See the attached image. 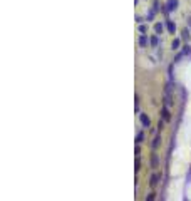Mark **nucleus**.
<instances>
[{
	"label": "nucleus",
	"instance_id": "16",
	"mask_svg": "<svg viewBox=\"0 0 191 201\" xmlns=\"http://www.w3.org/2000/svg\"><path fill=\"white\" fill-rule=\"evenodd\" d=\"M164 104H166V106H171V104H173V101H171V96H169V94H166V99H164Z\"/></svg>",
	"mask_w": 191,
	"mask_h": 201
},
{
	"label": "nucleus",
	"instance_id": "10",
	"mask_svg": "<svg viewBox=\"0 0 191 201\" xmlns=\"http://www.w3.org/2000/svg\"><path fill=\"white\" fill-rule=\"evenodd\" d=\"M180 44H181V40H180V39H174V40H173V47H171V49H173V50H178V49H180Z\"/></svg>",
	"mask_w": 191,
	"mask_h": 201
},
{
	"label": "nucleus",
	"instance_id": "13",
	"mask_svg": "<svg viewBox=\"0 0 191 201\" xmlns=\"http://www.w3.org/2000/svg\"><path fill=\"white\" fill-rule=\"evenodd\" d=\"M181 37H183V39H186V40H188V39H189V28H184V30L181 32Z\"/></svg>",
	"mask_w": 191,
	"mask_h": 201
},
{
	"label": "nucleus",
	"instance_id": "12",
	"mask_svg": "<svg viewBox=\"0 0 191 201\" xmlns=\"http://www.w3.org/2000/svg\"><path fill=\"white\" fill-rule=\"evenodd\" d=\"M183 54H184V55H189V54H191V46H188V44H186V46L183 47Z\"/></svg>",
	"mask_w": 191,
	"mask_h": 201
},
{
	"label": "nucleus",
	"instance_id": "14",
	"mask_svg": "<svg viewBox=\"0 0 191 201\" xmlns=\"http://www.w3.org/2000/svg\"><path fill=\"white\" fill-rule=\"evenodd\" d=\"M149 44H151L153 47H158V37H156V35L151 37V39H149Z\"/></svg>",
	"mask_w": 191,
	"mask_h": 201
},
{
	"label": "nucleus",
	"instance_id": "4",
	"mask_svg": "<svg viewBox=\"0 0 191 201\" xmlns=\"http://www.w3.org/2000/svg\"><path fill=\"white\" fill-rule=\"evenodd\" d=\"M139 121H141V124H143V128H149V126H151V121H149V117L146 114H139Z\"/></svg>",
	"mask_w": 191,
	"mask_h": 201
},
{
	"label": "nucleus",
	"instance_id": "19",
	"mask_svg": "<svg viewBox=\"0 0 191 201\" xmlns=\"http://www.w3.org/2000/svg\"><path fill=\"white\" fill-rule=\"evenodd\" d=\"M146 30H148L146 25H139V32H141V34H146Z\"/></svg>",
	"mask_w": 191,
	"mask_h": 201
},
{
	"label": "nucleus",
	"instance_id": "2",
	"mask_svg": "<svg viewBox=\"0 0 191 201\" xmlns=\"http://www.w3.org/2000/svg\"><path fill=\"white\" fill-rule=\"evenodd\" d=\"M161 117H163L166 122H169V121H171V112H169V109L166 107V106H164L163 109H161Z\"/></svg>",
	"mask_w": 191,
	"mask_h": 201
},
{
	"label": "nucleus",
	"instance_id": "5",
	"mask_svg": "<svg viewBox=\"0 0 191 201\" xmlns=\"http://www.w3.org/2000/svg\"><path fill=\"white\" fill-rule=\"evenodd\" d=\"M148 42H149V39L146 37V34H141V37H139V46L141 47H148Z\"/></svg>",
	"mask_w": 191,
	"mask_h": 201
},
{
	"label": "nucleus",
	"instance_id": "3",
	"mask_svg": "<svg viewBox=\"0 0 191 201\" xmlns=\"http://www.w3.org/2000/svg\"><path fill=\"white\" fill-rule=\"evenodd\" d=\"M151 168L153 169H158V168H159V158H158L156 153L151 154Z\"/></svg>",
	"mask_w": 191,
	"mask_h": 201
},
{
	"label": "nucleus",
	"instance_id": "18",
	"mask_svg": "<svg viewBox=\"0 0 191 201\" xmlns=\"http://www.w3.org/2000/svg\"><path fill=\"white\" fill-rule=\"evenodd\" d=\"M154 198H156V193H149V194L146 196V201H153Z\"/></svg>",
	"mask_w": 191,
	"mask_h": 201
},
{
	"label": "nucleus",
	"instance_id": "7",
	"mask_svg": "<svg viewBox=\"0 0 191 201\" xmlns=\"http://www.w3.org/2000/svg\"><path fill=\"white\" fill-rule=\"evenodd\" d=\"M159 144H161V136L159 134H158V136H154V139H153V149H158V147H159Z\"/></svg>",
	"mask_w": 191,
	"mask_h": 201
},
{
	"label": "nucleus",
	"instance_id": "1",
	"mask_svg": "<svg viewBox=\"0 0 191 201\" xmlns=\"http://www.w3.org/2000/svg\"><path fill=\"white\" fill-rule=\"evenodd\" d=\"M159 181H161V174L159 173H153L151 178H149V186L154 188V186H158V183H159Z\"/></svg>",
	"mask_w": 191,
	"mask_h": 201
},
{
	"label": "nucleus",
	"instance_id": "20",
	"mask_svg": "<svg viewBox=\"0 0 191 201\" xmlns=\"http://www.w3.org/2000/svg\"><path fill=\"white\" fill-rule=\"evenodd\" d=\"M134 154H136V158H138V156H141V149H139V146H136V149H134Z\"/></svg>",
	"mask_w": 191,
	"mask_h": 201
},
{
	"label": "nucleus",
	"instance_id": "15",
	"mask_svg": "<svg viewBox=\"0 0 191 201\" xmlns=\"http://www.w3.org/2000/svg\"><path fill=\"white\" fill-rule=\"evenodd\" d=\"M143 139H144V134H143V133H138V138H136V144H141V142H143Z\"/></svg>",
	"mask_w": 191,
	"mask_h": 201
},
{
	"label": "nucleus",
	"instance_id": "17",
	"mask_svg": "<svg viewBox=\"0 0 191 201\" xmlns=\"http://www.w3.org/2000/svg\"><path fill=\"white\" fill-rule=\"evenodd\" d=\"M164 119H163V121H161V119H159V122H158V129H159V131H163L164 129Z\"/></svg>",
	"mask_w": 191,
	"mask_h": 201
},
{
	"label": "nucleus",
	"instance_id": "6",
	"mask_svg": "<svg viewBox=\"0 0 191 201\" xmlns=\"http://www.w3.org/2000/svg\"><path fill=\"white\" fill-rule=\"evenodd\" d=\"M163 30H164V25H163L161 22H156V24H154V32L159 35V34H163Z\"/></svg>",
	"mask_w": 191,
	"mask_h": 201
},
{
	"label": "nucleus",
	"instance_id": "9",
	"mask_svg": "<svg viewBox=\"0 0 191 201\" xmlns=\"http://www.w3.org/2000/svg\"><path fill=\"white\" fill-rule=\"evenodd\" d=\"M176 5H178V0H169V2H168V10L176 9Z\"/></svg>",
	"mask_w": 191,
	"mask_h": 201
},
{
	"label": "nucleus",
	"instance_id": "21",
	"mask_svg": "<svg viewBox=\"0 0 191 201\" xmlns=\"http://www.w3.org/2000/svg\"><path fill=\"white\" fill-rule=\"evenodd\" d=\"M188 25H189V28H191V17L188 19Z\"/></svg>",
	"mask_w": 191,
	"mask_h": 201
},
{
	"label": "nucleus",
	"instance_id": "11",
	"mask_svg": "<svg viewBox=\"0 0 191 201\" xmlns=\"http://www.w3.org/2000/svg\"><path fill=\"white\" fill-rule=\"evenodd\" d=\"M141 169V159H139V156L136 158V163H134V171L138 173V171Z\"/></svg>",
	"mask_w": 191,
	"mask_h": 201
},
{
	"label": "nucleus",
	"instance_id": "8",
	"mask_svg": "<svg viewBox=\"0 0 191 201\" xmlns=\"http://www.w3.org/2000/svg\"><path fill=\"white\" fill-rule=\"evenodd\" d=\"M166 27H168V30L171 32V34H174V30H176V25H174L171 20H166Z\"/></svg>",
	"mask_w": 191,
	"mask_h": 201
}]
</instances>
